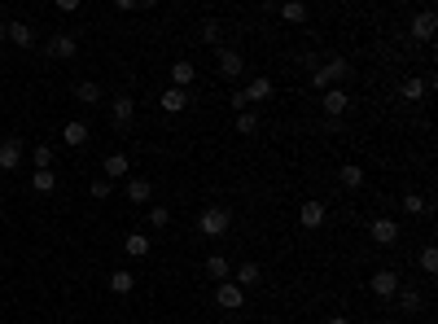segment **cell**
Instances as JSON below:
<instances>
[{"label":"cell","instance_id":"6da1fadb","mask_svg":"<svg viewBox=\"0 0 438 324\" xmlns=\"http://www.w3.org/2000/svg\"><path fill=\"white\" fill-rule=\"evenodd\" d=\"M228 228H232V210H223V206H206L197 215V233L202 237H223Z\"/></svg>","mask_w":438,"mask_h":324},{"label":"cell","instance_id":"7a4b0ae2","mask_svg":"<svg viewBox=\"0 0 438 324\" xmlns=\"http://www.w3.org/2000/svg\"><path fill=\"white\" fill-rule=\"evenodd\" d=\"M342 79H351V62H347V57H329L320 70H311L316 88H329V83H342Z\"/></svg>","mask_w":438,"mask_h":324},{"label":"cell","instance_id":"3957f363","mask_svg":"<svg viewBox=\"0 0 438 324\" xmlns=\"http://www.w3.org/2000/svg\"><path fill=\"white\" fill-rule=\"evenodd\" d=\"M127 175H132V158H127V153H105V162H101V180H110V184H114V180H127Z\"/></svg>","mask_w":438,"mask_h":324},{"label":"cell","instance_id":"277c9868","mask_svg":"<svg viewBox=\"0 0 438 324\" xmlns=\"http://www.w3.org/2000/svg\"><path fill=\"white\" fill-rule=\"evenodd\" d=\"M215 303H219L223 311H241V303H245V290H241V285H232V281H219Z\"/></svg>","mask_w":438,"mask_h":324},{"label":"cell","instance_id":"5b68a950","mask_svg":"<svg viewBox=\"0 0 438 324\" xmlns=\"http://www.w3.org/2000/svg\"><path fill=\"white\" fill-rule=\"evenodd\" d=\"M123 193H127V202H132V206H145V202L153 197V184L145 175H127V184H123Z\"/></svg>","mask_w":438,"mask_h":324},{"label":"cell","instance_id":"8992f818","mask_svg":"<svg viewBox=\"0 0 438 324\" xmlns=\"http://www.w3.org/2000/svg\"><path fill=\"white\" fill-rule=\"evenodd\" d=\"M132 118H136V101H132V97H114V101H110V123H114L118 131L132 123Z\"/></svg>","mask_w":438,"mask_h":324},{"label":"cell","instance_id":"52a82bcc","mask_svg":"<svg viewBox=\"0 0 438 324\" xmlns=\"http://www.w3.org/2000/svg\"><path fill=\"white\" fill-rule=\"evenodd\" d=\"M88 136H92V131H88V123H84V118H70V123L62 127V145H70V149L88 145Z\"/></svg>","mask_w":438,"mask_h":324},{"label":"cell","instance_id":"ba28073f","mask_svg":"<svg viewBox=\"0 0 438 324\" xmlns=\"http://www.w3.org/2000/svg\"><path fill=\"white\" fill-rule=\"evenodd\" d=\"M373 294L377 298H395V290H399V276L395 272H390V268H382V272H373Z\"/></svg>","mask_w":438,"mask_h":324},{"label":"cell","instance_id":"9c48e42d","mask_svg":"<svg viewBox=\"0 0 438 324\" xmlns=\"http://www.w3.org/2000/svg\"><path fill=\"white\" fill-rule=\"evenodd\" d=\"M320 105H325V114H329V118H338V114H347V110H351V97H347L342 88H325V101H320Z\"/></svg>","mask_w":438,"mask_h":324},{"label":"cell","instance_id":"30bf717a","mask_svg":"<svg viewBox=\"0 0 438 324\" xmlns=\"http://www.w3.org/2000/svg\"><path fill=\"white\" fill-rule=\"evenodd\" d=\"M18 162H22V140H18V136L0 140V171H14Z\"/></svg>","mask_w":438,"mask_h":324},{"label":"cell","instance_id":"8fae6325","mask_svg":"<svg viewBox=\"0 0 438 324\" xmlns=\"http://www.w3.org/2000/svg\"><path fill=\"white\" fill-rule=\"evenodd\" d=\"M369 233H373L377 246H395V241H399V224H395V219H373Z\"/></svg>","mask_w":438,"mask_h":324},{"label":"cell","instance_id":"7c38bea8","mask_svg":"<svg viewBox=\"0 0 438 324\" xmlns=\"http://www.w3.org/2000/svg\"><path fill=\"white\" fill-rule=\"evenodd\" d=\"M434 31H438L434 9H421V14L412 18V35H417V40H434Z\"/></svg>","mask_w":438,"mask_h":324},{"label":"cell","instance_id":"4fadbf2b","mask_svg":"<svg viewBox=\"0 0 438 324\" xmlns=\"http://www.w3.org/2000/svg\"><path fill=\"white\" fill-rule=\"evenodd\" d=\"M75 53H79V40H75V35H53V40H49V57H62V62H70Z\"/></svg>","mask_w":438,"mask_h":324},{"label":"cell","instance_id":"5bb4252c","mask_svg":"<svg viewBox=\"0 0 438 324\" xmlns=\"http://www.w3.org/2000/svg\"><path fill=\"white\" fill-rule=\"evenodd\" d=\"M241 70H245L241 53H237V49H219V75H223V79H237Z\"/></svg>","mask_w":438,"mask_h":324},{"label":"cell","instance_id":"9a60e30c","mask_svg":"<svg viewBox=\"0 0 438 324\" xmlns=\"http://www.w3.org/2000/svg\"><path fill=\"white\" fill-rule=\"evenodd\" d=\"M325 215H329V210H325V202H303L298 224H303V228H320V224H325Z\"/></svg>","mask_w":438,"mask_h":324},{"label":"cell","instance_id":"2e32d148","mask_svg":"<svg viewBox=\"0 0 438 324\" xmlns=\"http://www.w3.org/2000/svg\"><path fill=\"white\" fill-rule=\"evenodd\" d=\"M9 40H14L18 49H31V44H35V27H31V22H9Z\"/></svg>","mask_w":438,"mask_h":324},{"label":"cell","instance_id":"e0dca14e","mask_svg":"<svg viewBox=\"0 0 438 324\" xmlns=\"http://www.w3.org/2000/svg\"><path fill=\"white\" fill-rule=\"evenodd\" d=\"M75 97L84 101V105H97L105 92H101V83H97V79H79V83H75Z\"/></svg>","mask_w":438,"mask_h":324},{"label":"cell","instance_id":"ac0fdd59","mask_svg":"<svg viewBox=\"0 0 438 324\" xmlns=\"http://www.w3.org/2000/svg\"><path fill=\"white\" fill-rule=\"evenodd\" d=\"M162 110H167V114L188 110V92L184 88H167V92H162Z\"/></svg>","mask_w":438,"mask_h":324},{"label":"cell","instance_id":"d6986e66","mask_svg":"<svg viewBox=\"0 0 438 324\" xmlns=\"http://www.w3.org/2000/svg\"><path fill=\"white\" fill-rule=\"evenodd\" d=\"M193 79H197V66L193 62H175L171 66V88H188Z\"/></svg>","mask_w":438,"mask_h":324},{"label":"cell","instance_id":"ffe728a7","mask_svg":"<svg viewBox=\"0 0 438 324\" xmlns=\"http://www.w3.org/2000/svg\"><path fill=\"white\" fill-rule=\"evenodd\" d=\"M259 281H263V272H259V263H241V268H237V281H232V285H241V290H254Z\"/></svg>","mask_w":438,"mask_h":324},{"label":"cell","instance_id":"44dd1931","mask_svg":"<svg viewBox=\"0 0 438 324\" xmlns=\"http://www.w3.org/2000/svg\"><path fill=\"white\" fill-rule=\"evenodd\" d=\"M206 276H210V281H228V276H232V263L223 259V255H210V259H206Z\"/></svg>","mask_w":438,"mask_h":324},{"label":"cell","instance_id":"7402d4cb","mask_svg":"<svg viewBox=\"0 0 438 324\" xmlns=\"http://www.w3.org/2000/svg\"><path fill=\"white\" fill-rule=\"evenodd\" d=\"M123 250H127V255H132V259H145L149 255V237H140V233H127V241H123Z\"/></svg>","mask_w":438,"mask_h":324},{"label":"cell","instance_id":"603a6c76","mask_svg":"<svg viewBox=\"0 0 438 324\" xmlns=\"http://www.w3.org/2000/svg\"><path fill=\"white\" fill-rule=\"evenodd\" d=\"M272 97V79H250V88H245V101H267Z\"/></svg>","mask_w":438,"mask_h":324},{"label":"cell","instance_id":"cb8c5ba5","mask_svg":"<svg viewBox=\"0 0 438 324\" xmlns=\"http://www.w3.org/2000/svg\"><path fill=\"white\" fill-rule=\"evenodd\" d=\"M395 298H399V307H404V311H417V307H421V294L412 290V285H399Z\"/></svg>","mask_w":438,"mask_h":324},{"label":"cell","instance_id":"d4e9b609","mask_svg":"<svg viewBox=\"0 0 438 324\" xmlns=\"http://www.w3.org/2000/svg\"><path fill=\"white\" fill-rule=\"evenodd\" d=\"M276 14L285 18V22H307V5H298V0H289V5H281V9H276Z\"/></svg>","mask_w":438,"mask_h":324},{"label":"cell","instance_id":"484cf974","mask_svg":"<svg viewBox=\"0 0 438 324\" xmlns=\"http://www.w3.org/2000/svg\"><path fill=\"white\" fill-rule=\"evenodd\" d=\"M132 285H136L132 272H114V276H110V290H114V294H132Z\"/></svg>","mask_w":438,"mask_h":324},{"label":"cell","instance_id":"4316f807","mask_svg":"<svg viewBox=\"0 0 438 324\" xmlns=\"http://www.w3.org/2000/svg\"><path fill=\"white\" fill-rule=\"evenodd\" d=\"M31 184H35V193H53V188H57V175H53V171H35Z\"/></svg>","mask_w":438,"mask_h":324},{"label":"cell","instance_id":"83f0119b","mask_svg":"<svg viewBox=\"0 0 438 324\" xmlns=\"http://www.w3.org/2000/svg\"><path fill=\"white\" fill-rule=\"evenodd\" d=\"M342 184H347V188H360L364 184V171H360V166H355V162H347V166H342Z\"/></svg>","mask_w":438,"mask_h":324},{"label":"cell","instance_id":"f1b7e54d","mask_svg":"<svg viewBox=\"0 0 438 324\" xmlns=\"http://www.w3.org/2000/svg\"><path fill=\"white\" fill-rule=\"evenodd\" d=\"M404 210H408V215H430V202H425L421 193H408V197H404Z\"/></svg>","mask_w":438,"mask_h":324},{"label":"cell","instance_id":"f546056e","mask_svg":"<svg viewBox=\"0 0 438 324\" xmlns=\"http://www.w3.org/2000/svg\"><path fill=\"white\" fill-rule=\"evenodd\" d=\"M237 131H241V136H254V131H259V118H254L250 110H241V114H237Z\"/></svg>","mask_w":438,"mask_h":324},{"label":"cell","instance_id":"4dcf8cb0","mask_svg":"<svg viewBox=\"0 0 438 324\" xmlns=\"http://www.w3.org/2000/svg\"><path fill=\"white\" fill-rule=\"evenodd\" d=\"M425 88H430L425 79H404V97H408V101H421V97H425Z\"/></svg>","mask_w":438,"mask_h":324},{"label":"cell","instance_id":"1f68e13d","mask_svg":"<svg viewBox=\"0 0 438 324\" xmlns=\"http://www.w3.org/2000/svg\"><path fill=\"white\" fill-rule=\"evenodd\" d=\"M53 162V145H35V171H49Z\"/></svg>","mask_w":438,"mask_h":324},{"label":"cell","instance_id":"d6a6232c","mask_svg":"<svg viewBox=\"0 0 438 324\" xmlns=\"http://www.w3.org/2000/svg\"><path fill=\"white\" fill-rule=\"evenodd\" d=\"M88 193L97 197V202H105V197L114 193V184H110V180H92V184H88Z\"/></svg>","mask_w":438,"mask_h":324},{"label":"cell","instance_id":"836d02e7","mask_svg":"<svg viewBox=\"0 0 438 324\" xmlns=\"http://www.w3.org/2000/svg\"><path fill=\"white\" fill-rule=\"evenodd\" d=\"M167 224H171V210L167 206H153L149 210V228H167Z\"/></svg>","mask_w":438,"mask_h":324},{"label":"cell","instance_id":"e575fe53","mask_svg":"<svg viewBox=\"0 0 438 324\" xmlns=\"http://www.w3.org/2000/svg\"><path fill=\"white\" fill-rule=\"evenodd\" d=\"M421 268H425V272H438V250H434V246L421 250Z\"/></svg>","mask_w":438,"mask_h":324},{"label":"cell","instance_id":"d590c367","mask_svg":"<svg viewBox=\"0 0 438 324\" xmlns=\"http://www.w3.org/2000/svg\"><path fill=\"white\" fill-rule=\"evenodd\" d=\"M219 40V22L210 18V22H202V44H215Z\"/></svg>","mask_w":438,"mask_h":324},{"label":"cell","instance_id":"8d00e7d4","mask_svg":"<svg viewBox=\"0 0 438 324\" xmlns=\"http://www.w3.org/2000/svg\"><path fill=\"white\" fill-rule=\"evenodd\" d=\"M118 9H123V14L127 9H149V0H118Z\"/></svg>","mask_w":438,"mask_h":324},{"label":"cell","instance_id":"74e56055","mask_svg":"<svg viewBox=\"0 0 438 324\" xmlns=\"http://www.w3.org/2000/svg\"><path fill=\"white\" fill-rule=\"evenodd\" d=\"M5 40H9V22L0 18V44H5Z\"/></svg>","mask_w":438,"mask_h":324},{"label":"cell","instance_id":"f35d334b","mask_svg":"<svg viewBox=\"0 0 438 324\" xmlns=\"http://www.w3.org/2000/svg\"><path fill=\"white\" fill-rule=\"evenodd\" d=\"M329 324H351V320L347 316H329Z\"/></svg>","mask_w":438,"mask_h":324}]
</instances>
